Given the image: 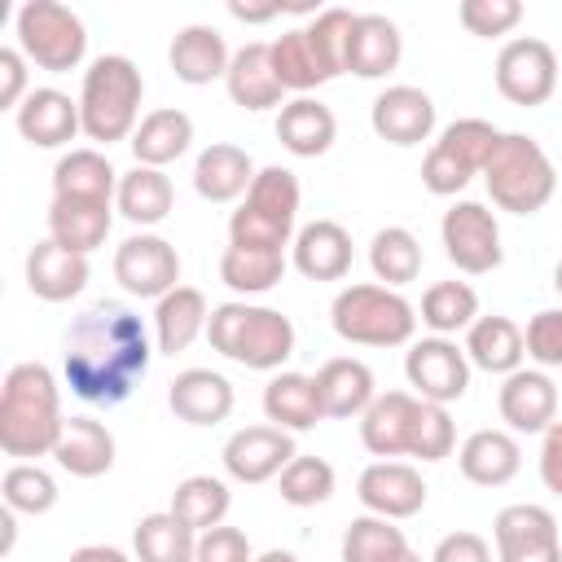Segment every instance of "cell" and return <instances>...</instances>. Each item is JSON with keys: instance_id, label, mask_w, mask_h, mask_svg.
<instances>
[{"instance_id": "8", "label": "cell", "mask_w": 562, "mask_h": 562, "mask_svg": "<svg viewBox=\"0 0 562 562\" xmlns=\"http://www.w3.org/2000/svg\"><path fill=\"white\" fill-rule=\"evenodd\" d=\"M18 48L31 66L48 75H66L88 53L83 18L57 0H26L18 9Z\"/></svg>"}, {"instance_id": "2", "label": "cell", "mask_w": 562, "mask_h": 562, "mask_svg": "<svg viewBox=\"0 0 562 562\" xmlns=\"http://www.w3.org/2000/svg\"><path fill=\"white\" fill-rule=\"evenodd\" d=\"M61 391L48 364H13L0 386V448L4 457H53L61 435Z\"/></svg>"}, {"instance_id": "30", "label": "cell", "mask_w": 562, "mask_h": 562, "mask_svg": "<svg viewBox=\"0 0 562 562\" xmlns=\"http://www.w3.org/2000/svg\"><path fill=\"white\" fill-rule=\"evenodd\" d=\"M57 465L75 479H101L114 465V435L105 422L97 417H66L57 448H53Z\"/></svg>"}, {"instance_id": "29", "label": "cell", "mask_w": 562, "mask_h": 562, "mask_svg": "<svg viewBox=\"0 0 562 562\" xmlns=\"http://www.w3.org/2000/svg\"><path fill=\"white\" fill-rule=\"evenodd\" d=\"M206 321H211L206 294H202L198 285H176V290L162 294L158 307H154V351L180 356L193 338L206 334Z\"/></svg>"}, {"instance_id": "41", "label": "cell", "mask_w": 562, "mask_h": 562, "mask_svg": "<svg viewBox=\"0 0 562 562\" xmlns=\"http://www.w3.org/2000/svg\"><path fill=\"white\" fill-rule=\"evenodd\" d=\"M285 277V250H263V246H224L220 255V281L233 294H268Z\"/></svg>"}, {"instance_id": "11", "label": "cell", "mask_w": 562, "mask_h": 562, "mask_svg": "<svg viewBox=\"0 0 562 562\" xmlns=\"http://www.w3.org/2000/svg\"><path fill=\"white\" fill-rule=\"evenodd\" d=\"M439 237H443V255L452 259V268L483 277L492 268H501L505 246H501V224L483 202H452L439 220Z\"/></svg>"}, {"instance_id": "18", "label": "cell", "mask_w": 562, "mask_h": 562, "mask_svg": "<svg viewBox=\"0 0 562 562\" xmlns=\"http://www.w3.org/2000/svg\"><path fill=\"white\" fill-rule=\"evenodd\" d=\"M369 123L386 145L413 149V145L430 140V132H435V101L413 83H395V88L373 97Z\"/></svg>"}, {"instance_id": "55", "label": "cell", "mask_w": 562, "mask_h": 562, "mask_svg": "<svg viewBox=\"0 0 562 562\" xmlns=\"http://www.w3.org/2000/svg\"><path fill=\"white\" fill-rule=\"evenodd\" d=\"M540 483L562 496V422H553L544 430V443H540Z\"/></svg>"}, {"instance_id": "27", "label": "cell", "mask_w": 562, "mask_h": 562, "mask_svg": "<svg viewBox=\"0 0 562 562\" xmlns=\"http://www.w3.org/2000/svg\"><path fill=\"white\" fill-rule=\"evenodd\" d=\"M167 61H171V70H176L180 83L202 88V83L228 75L233 53H228V44H224V35H220L215 26L193 22V26H180V31H176V40H171V48H167Z\"/></svg>"}, {"instance_id": "4", "label": "cell", "mask_w": 562, "mask_h": 562, "mask_svg": "<svg viewBox=\"0 0 562 562\" xmlns=\"http://www.w3.org/2000/svg\"><path fill=\"white\" fill-rule=\"evenodd\" d=\"M140 97H145V79L136 70L132 57L123 53H101L79 83V119H83V136L114 145V140H132V132L140 127Z\"/></svg>"}, {"instance_id": "48", "label": "cell", "mask_w": 562, "mask_h": 562, "mask_svg": "<svg viewBox=\"0 0 562 562\" xmlns=\"http://www.w3.org/2000/svg\"><path fill=\"white\" fill-rule=\"evenodd\" d=\"M457 18H461V26L470 35L496 40V35H509L522 22V4L518 0H461L457 4Z\"/></svg>"}, {"instance_id": "13", "label": "cell", "mask_w": 562, "mask_h": 562, "mask_svg": "<svg viewBox=\"0 0 562 562\" xmlns=\"http://www.w3.org/2000/svg\"><path fill=\"white\" fill-rule=\"evenodd\" d=\"M114 281L136 299H162L180 285V255L158 233H132L114 250Z\"/></svg>"}, {"instance_id": "34", "label": "cell", "mask_w": 562, "mask_h": 562, "mask_svg": "<svg viewBox=\"0 0 562 562\" xmlns=\"http://www.w3.org/2000/svg\"><path fill=\"white\" fill-rule=\"evenodd\" d=\"M132 154H136V167H167L176 162L180 154H189L193 145V119L176 105H162V110H149L140 119V127L132 132Z\"/></svg>"}, {"instance_id": "24", "label": "cell", "mask_w": 562, "mask_h": 562, "mask_svg": "<svg viewBox=\"0 0 562 562\" xmlns=\"http://www.w3.org/2000/svg\"><path fill=\"white\" fill-rule=\"evenodd\" d=\"M316 395H321L325 417L347 422V417H364V408L378 400V382H373V369L364 360L334 356L316 373Z\"/></svg>"}, {"instance_id": "35", "label": "cell", "mask_w": 562, "mask_h": 562, "mask_svg": "<svg viewBox=\"0 0 562 562\" xmlns=\"http://www.w3.org/2000/svg\"><path fill=\"white\" fill-rule=\"evenodd\" d=\"M263 417L281 430H312L316 422H325V408H321V395H316V378L307 373H272L268 386H263Z\"/></svg>"}, {"instance_id": "14", "label": "cell", "mask_w": 562, "mask_h": 562, "mask_svg": "<svg viewBox=\"0 0 562 562\" xmlns=\"http://www.w3.org/2000/svg\"><path fill=\"white\" fill-rule=\"evenodd\" d=\"M492 540H496V562H562L558 518L531 501L505 505L492 522Z\"/></svg>"}, {"instance_id": "42", "label": "cell", "mask_w": 562, "mask_h": 562, "mask_svg": "<svg viewBox=\"0 0 562 562\" xmlns=\"http://www.w3.org/2000/svg\"><path fill=\"white\" fill-rule=\"evenodd\" d=\"M228 505H233V492H228L224 479H215V474H189V479L176 483L167 509H171L189 531L202 536V531H211V527L224 522Z\"/></svg>"}, {"instance_id": "40", "label": "cell", "mask_w": 562, "mask_h": 562, "mask_svg": "<svg viewBox=\"0 0 562 562\" xmlns=\"http://www.w3.org/2000/svg\"><path fill=\"white\" fill-rule=\"evenodd\" d=\"M171 202H176V189H171L167 171H158V167H132V171L119 176L114 206H119V215L127 224H140V228L162 224L171 215Z\"/></svg>"}, {"instance_id": "37", "label": "cell", "mask_w": 562, "mask_h": 562, "mask_svg": "<svg viewBox=\"0 0 562 562\" xmlns=\"http://www.w3.org/2000/svg\"><path fill=\"white\" fill-rule=\"evenodd\" d=\"M338 558L342 562H422V553L408 544L404 527H395L391 518H378V514H360L347 522Z\"/></svg>"}, {"instance_id": "49", "label": "cell", "mask_w": 562, "mask_h": 562, "mask_svg": "<svg viewBox=\"0 0 562 562\" xmlns=\"http://www.w3.org/2000/svg\"><path fill=\"white\" fill-rule=\"evenodd\" d=\"M457 448V426L448 417V404H426L422 400V417H417V430H413V452L417 461H443L452 457Z\"/></svg>"}, {"instance_id": "1", "label": "cell", "mask_w": 562, "mask_h": 562, "mask_svg": "<svg viewBox=\"0 0 562 562\" xmlns=\"http://www.w3.org/2000/svg\"><path fill=\"white\" fill-rule=\"evenodd\" d=\"M61 347H66L61 351L66 386L79 400L101 404V408L123 404L136 391V382L145 378L149 356H154L145 321L132 307L105 303V299L70 321Z\"/></svg>"}, {"instance_id": "15", "label": "cell", "mask_w": 562, "mask_h": 562, "mask_svg": "<svg viewBox=\"0 0 562 562\" xmlns=\"http://www.w3.org/2000/svg\"><path fill=\"white\" fill-rule=\"evenodd\" d=\"M299 457L294 448V435L281 430V426H241L228 435L220 461L228 470V479L237 483H268V479H281V470Z\"/></svg>"}, {"instance_id": "39", "label": "cell", "mask_w": 562, "mask_h": 562, "mask_svg": "<svg viewBox=\"0 0 562 562\" xmlns=\"http://www.w3.org/2000/svg\"><path fill=\"white\" fill-rule=\"evenodd\" d=\"M268 48H272V70H277V79H281L285 92L307 97L312 88H321V83H329V79L338 75V70L321 57V48L312 44V35H307L303 26L277 35Z\"/></svg>"}, {"instance_id": "7", "label": "cell", "mask_w": 562, "mask_h": 562, "mask_svg": "<svg viewBox=\"0 0 562 562\" xmlns=\"http://www.w3.org/2000/svg\"><path fill=\"white\" fill-rule=\"evenodd\" d=\"M299 176L290 167H263L255 184L246 189L241 206L228 215V241L233 246H263L285 250L299 224Z\"/></svg>"}, {"instance_id": "23", "label": "cell", "mask_w": 562, "mask_h": 562, "mask_svg": "<svg viewBox=\"0 0 562 562\" xmlns=\"http://www.w3.org/2000/svg\"><path fill=\"white\" fill-rule=\"evenodd\" d=\"M290 259L307 281H342L351 272V233L334 220H312L294 233Z\"/></svg>"}, {"instance_id": "16", "label": "cell", "mask_w": 562, "mask_h": 562, "mask_svg": "<svg viewBox=\"0 0 562 562\" xmlns=\"http://www.w3.org/2000/svg\"><path fill=\"white\" fill-rule=\"evenodd\" d=\"M356 496H360L364 514H378V518L400 522V518L422 514V505H426V479L408 461H373V465L360 470Z\"/></svg>"}, {"instance_id": "52", "label": "cell", "mask_w": 562, "mask_h": 562, "mask_svg": "<svg viewBox=\"0 0 562 562\" xmlns=\"http://www.w3.org/2000/svg\"><path fill=\"white\" fill-rule=\"evenodd\" d=\"M193 562H255V553H250V540H246L241 527L220 522V527L198 536V558Z\"/></svg>"}, {"instance_id": "46", "label": "cell", "mask_w": 562, "mask_h": 562, "mask_svg": "<svg viewBox=\"0 0 562 562\" xmlns=\"http://www.w3.org/2000/svg\"><path fill=\"white\" fill-rule=\"evenodd\" d=\"M334 483H338V474H334V465H329L325 457H303V452H299V457L281 470L277 492H281L285 505L312 509V505H325V501L334 496Z\"/></svg>"}, {"instance_id": "44", "label": "cell", "mask_w": 562, "mask_h": 562, "mask_svg": "<svg viewBox=\"0 0 562 562\" xmlns=\"http://www.w3.org/2000/svg\"><path fill=\"white\" fill-rule=\"evenodd\" d=\"M369 268H373L378 285L400 290V285L417 281V272H422V241H417L408 228L386 224V228H378L373 241H369Z\"/></svg>"}, {"instance_id": "57", "label": "cell", "mask_w": 562, "mask_h": 562, "mask_svg": "<svg viewBox=\"0 0 562 562\" xmlns=\"http://www.w3.org/2000/svg\"><path fill=\"white\" fill-rule=\"evenodd\" d=\"M228 13L237 18V22H268V18H277L281 13V4H228Z\"/></svg>"}, {"instance_id": "47", "label": "cell", "mask_w": 562, "mask_h": 562, "mask_svg": "<svg viewBox=\"0 0 562 562\" xmlns=\"http://www.w3.org/2000/svg\"><path fill=\"white\" fill-rule=\"evenodd\" d=\"M0 496L13 514H48L57 505V479L35 461H13L0 479Z\"/></svg>"}, {"instance_id": "31", "label": "cell", "mask_w": 562, "mask_h": 562, "mask_svg": "<svg viewBox=\"0 0 562 562\" xmlns=\"http://www.w3.org/2000/svg\"><path fill=\"white\" fill-rule=\"evenodd\" d=\"M277 140L294 154V158H321L329 154V145L338 140V119L325 101L316 97H294L281 105L277 114Z\"/></svg>"}, {"instance_id": "32", "label": "cell", "mask_w": 562, "mask_h": 562, "mask_svg": "<svg viewBox=\"0 0 562 562\" xmlns=\"http://www.w3.org/2000/svg\"><path fill=\"white\" fill-rule=\"evenodd\" d=\"M114 202H83V198H53L48 202V237L75 255H92L110 237Z\"/></svg>"}, {"instance_id": "60", "label": "cell", "mask_w": 562, "mask_h": 562, "mask_svg": "<svg viewBox=\"0 0 562 562\" xmlns=\"http://www.w3.org/2000/svg\"><path fill=\"white\" fill-rule=\"evenodd\" d=\"M553 290L562 294V259H558V268H553Z\"/></svg>"}, {"instance_id": "5", "label": "cell", "mask_w": 562, "mask_h": 562, "mask_svg": "<svg viewBox=\"0 0 562 562\" xmlns=\"http://www.w3.org/2000/svg\"><path fill=\"white\" fill-rule=\"evenodd\" d=\"M487 198L509 215H536L558 193V171L544 145L527 132H501L487 167H483Z\"/></svg>"}, {"instance_id": "22", "label": "cell", "mask_w": 562, "mask_h": 562, "mask_svg": "<svg viewBox=\"0 0 562 562\" xmlns=\"http://www.w3.org/2000/svg\"><path fill=\"white\" fill-rule=\"evenodd\" d=\"M88 255H75L66 246H57L53 237L35 241L26 255V290L44 303H66L75 294H83L88 285Z\"/></svg>"}, {"instance_id": "56", "label": "cell", "mask_w": 562, "mask_h": 562, "mask_svg": "<svg viewBox=\"0 0 562 562\" xmlns=\"http://www.w3.org/2000/svg\"><path fill=\"white\" fill-rule=\"evenodd\" d=\"M66 562H132V558L119 544H79Z\"/></svg>"}, {"instance_id": "45", "label": "cell", "mask_w": 562, "mask_h": 562, "mask_svg": "<svg viewBox=\"0 0 562 562\" xmlns=\"http://www.w3.org/2000/svg\"><path fill=\"white\" fill-rule=\"evenodd\" d=\"M474 321H479V294L465 281H435L422 294V325L430 334L448 338L457 329H470Z\"/></svg>"}, {"instance_id": "12", "label": "cell", "mask_w": 562, "mask_h": 562, "mask_svg": "<svg viewBox=\"0 0 562 562\" xmlns=\"http://www.w3.org/2000/svg\"><path fill=\"white\" fill-rule=\"evenodd\" d=\"M404 378H408V386H413L417 400H426V404H452V400H461L470 391V356L452 338L430 334V338L408 342Z\"/></svg>"}, {"instance_id": "6", "label": "cell", "mask_w": 562, "mask_h": 562, "mask_svg": "<svg viewBox=\"0 0 562 562\" xmlns=\"http://www.w3.org/2000/svg\"><path fill=\"white\" fill-rule=\"evenodd\" d=\"M329 325L342 342L356 347H408L417 329V307L391 285L360 281L334 294Z\"/></svg>"}, {"instance_id": "3", "label": "cell", "mask_w": 562, "mask_h": 562, "mask_svg": "<svg viewBox=\"0 0 562 562\" xmlns=\"http://www.w3.org/2000/svg\"><path fill=\"white\" fill-rule=\"evenodd\" d=\"M206 338H211V347L224 360H233L241 369H259V373H272V369H281L294 356V325H290V316L277 312V307L246 303V299L211 307Z\"/></svg>"}, {"instance_id": "10", "label": "cell", "mask_w": 562, "mask_h": 562, "mask_svg": "<svg viewBox=\"0 0 562 562\" xmlns=\"http://www.w3.org/2000/svg\"><path fill=\"white\" fill-rule=\"evenodd\" d=\"M558 79H562L558 57L536 35H518L496 53V88L509 105H522V110L544 105L558 92Z\"/></svg>"}, {"instance_id": "59", "label": "cell", "mask_w": 562, "mask_h": 562, "mask_svg": "<svg viewBox=\"0 0 562 562\" xmlns=\"http://www.w3.org/2000/svg\"><path fill=\"white\" fill-rule=\"evenodd\" d=\"M255 562H299V558H294L290 549H268V553H259Z\"/></svg>"}, {"instance_id": "53", "label": "cell", "mask_w": 562, "mask_h": 562, "mask_svg": "<svg viewBox=\"0 0 562 562\" xmlns=\"http://www.w3.org/2000/svg\"><path fill=\"white\" fill-rule=\"evenodd\" d=\"M31 97L22 48H0V110H18Z\"/></svg>"}, {"instance_id": "54", "label": "cell", "mask_w": 562, "mask_h": 562, "mask_svg": "<svg viewBox=\"0 0 562 562\" xmlns=\"http://www.w3.org/2000/svg\"><path fill=\"white\" fill-rule=\"evenodd\" d=\"M430 562H492V544L479 531H448L435 544Z\"/></svg>"}, {"instance_id": "17", "label": "cell", "mask_w": 562, "mask_h": 562, "mask_svg": "<svg viewBox=\"0 0 562 562\" xmlns=\"http://www.w3.org/2000/svg\"><path fill=\"white\" fill-rule=\"evenodd\" d=\"M496 408L514 435H544L558 422V386L544 369H514L501 382Z\"/></svg>"}, {"instance_id": "58", "label": "cell", "mask_w": 562, "mask_h": 562, "mask_svg": "<svg viewBox=\"0 0 562 562\" xmlns=\"http://www.w3.org/2000/svg\"><path fill=\"white\" fill-rule=\"evenodd\" d=\"M0 527H4V540H0V553H9L13 549V536H18V527H13V509L4 505V514H0Z\"/></svg>"}, {"instance_id": "20", "label": "cell", "mask_w": 562, "mask_h": 562, "mask_svg": "<svg viewBox=\"0 0 562 562\" xmlns=\"http://www.w3.org/2000/svg\"><path fill=\"white\" fill-rule=\"evenodd\" d=\"M13 123L35 149H61L75 140V132H83L79 101H70L61 88H31V97L13 110Z\"/></svg>"}, {"instance_id": "33", "label": "cell", "mask_w": 562, "mask_h": 562, "mask_svg": "<svg viewBox=\"0 0 562 562\" xmlns=\"http://www.w3.org/2000/svg\"><path fill=\"white\" fill-rule=\"evenodd\" d=\"M457 465L474 487H505L522 470V448L509 430H474L461 443Z\"/></svg>"}, {"instance_id": "38", "label": "cell", "mask_w": 562, "mask_h": 562, "mask_svg": "<svg viewBox=\"0 0 562 562\" xmlns=\"http://www.w3.org/2000/svg\"><path fill=\"white\" fill-rule=\"evenodd\" d=\"M53 198H83V202H114L119 171L101 149H70L53 167Z\"/></svg>"}, {"instance_id": "36", "label": "cell", "mask_w": 562, "mask_h": 562, "mask_svg": "<svg viewBox=\"0 0 562 562\" xmlns=\"http://www.w3.org/2000/svg\"><path fill=\"white\" fill-rule=\"evenodd\" d=\"M465 356H470L474 369L509 378L514 369H522L527 338H522V329H518L509 316H479V321L465 329Z\"/></svg>"}, {"instance_id": "43", "label": "cell", "mask_w": 562, "mask_h": 562, "mask_svg": "<svg viewBox=\"0 0 562 562\" xmlns=\"http://www.w3.org/2000/svg\"><path fill=\"white\" fill-rule=\"evenodd\" d=\"M136 562H193L198 558V531H189L171 509L145 514L132 531Z\"/></svg>"}, {"instance_id": "9", "label": "cell", "mask_w": 562, "mask_h": 562, "mask_svg": "<svg viewBox=\"0 0 562 562\" xmlns=\"http://www.w3.org/2000/svg\"><path fill=\"white\" fill-rule=\"evenodd\" d=\"M501 132L487 119H457L439 132V140L426 149L422 162V184L435 198H457L474 176H483Z\"/></svg>"}, {"instance_id": "21", "label": "cell", "mask_w": 562, "mask_h": 562, "mask_svg": "<svg viewBox=\"0 0 562 562\" xmlns=\"http://www.w3.org/2000/svg\"><path fill=\"white\" fill-rule=\"evenodd\" d=\"M224 88H228L233 105H241V110H250V114H259V110H281V105H285V101H281L285 88H281V79H277V70H272V48H268L263 40L241 44V48L233 53L228 75H224Z\"/></svg>"}, {"instance_id": "51", "label": "cell", "mask_w": 562, "mask_h": 562, "mask_svg": "<svg viewBox=\"0 0 562 562\" xmlns=\"http://www.w3.org/2000/svg\"><path fill=\"white\" fill-rule=\"evenodd\" d=\"M527 338V356L544 369H562V307H544L527 321L522 329Z\"/></svg>"}, {"instance_id": "50", "label": "cell", "mask_w": 562, "mask_h": 562, "mask_svg": "<svg viewBox=\"0 0 562 562\" xmlns=\"http://www.w3.org/2000/svg\"><path fill=\"white\" fill-rule=\"evenodd\" d=\"M356 26V13L351 9H321L303 31L312 35V44L321 48V57L342 75L347 70V35Z\"/></svg>"}, {"instance_id": "28", "label": "cell", "mask_w": 562, "mask_h": 562, "mask_svg": "<svg viewBox=\"0 0 562 562\" xmlns=\"http://www.w3.org/2000/svg\"><path fill=\"white\" fill-rule=\"evenodd\" d=\"M255 176L259 171H255L250 154L241 145H228V140L206 145L198 154V162H193V189L206 202H237V198H246V189L255 184Z\"/></svg>"}, {"instance_id": "19", "label": "cell", "mask_w": 562, "mask_h": 562, "mask_svg": "<svg viewBox=\"0 0 562 562\" xmlns=\"http://www.w3.org/2000/svg\"><path fill=\"white\" fill-rule=\"evenodd\" d=\"M422 417V400L413 391H386L378 395L360 417V443L378 461H395L413 452V430Z\"/></svg>"}, {"instance_id": "26", "label": "cell", "mask_w": 562, "mask_h": 562, "mask_svg": "<svg viewBox=\"0 0 562 562\" xmlns=\"http://www.w3.org/2000/svg\"><path fill=\"white\" fill-rule=\"evenodd\" d=\"M400 57H404L400 26L382 13H356V26L347 35V70L360 79H382L400 66Z\"/></svg>"}, {"instance_id": "25", "label": "cell", "mask_w": 562, "mask_h": 562, "mask_svg": "<svg viewBox=\"0 0 562 562\" xmlns=\"http://www.w3.org/2000/svg\"><path fill=\"white\" fill-rule=\"evenodd\" d=\"M233 382L215 369H184L167 386V404L189 426H220L233 413Z\"/></svg>"}]
</instances>
